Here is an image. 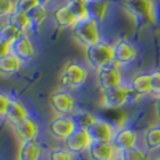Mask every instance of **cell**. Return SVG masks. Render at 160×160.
I'll list each match as a JSON object with an SVG mask.
<instances>
[{
    "label": "cell",
    "mask_w": 160,
    "mask_h": 160,
    "mask_svg": "<svg viewBox=\"0 0 160 160\" xmlns=\"http://www.w3.org/2000/svg\"><path fill=\"white\" fill-rule=\"evenodd\" d=\"M117 149L112 142H98L93 141L88 148V155L90 160H114Z\"/></svg>",
    "instance_id": "obj_13"
},
{
    "label": "cell",
    "mask_w": 160,
    "mask_h": 160,
    "mask_svg": "<svg viewBox=\"0 0 160 160\" xmlns=\"http://www.w3.org/2000/svg\"><path fill=\"white\" fill-rule=\"evenodd\" d=\"M15 12V2L12 0H0V16L10 17Z\"/></svg>",
    "instance_id": "obj_30"
},
{
    "label": "cell",
    "mask_w": 160,
    "mask_h": 160,
    "mask_svg": "<svg viewBox=\"0 0 160 160\" xmlns=\"http://www.w3.org/2000/svg\"><path fill=\"white\" fill-rule=\"evenodd\" d=\"M114 160H124V159H123L122 157H119V158H116V159H114Z\"/></svg>",
    "instance_id": "obj_35"
},
{
    "label": "cell",
    "mask_w": 160,
    "mask_h": 160,
    "mask_svg": "<svg viewBox=\"0 0 160 160\" xmlns=\"http://www.w3.org/2000/svg\"><path fill=\"white\" fill-rule=\"evenodd\" d=\"M124 6L137 19L144 22L154 21V5L152 0H124Z\"/></svg>",
    "instance_id": "obj_5"
},
{
    "label": "cell",
    "mask_w": 160,
    "mask_h": 160,
    "mask_svg": "<svg viewBox=\"0 0 160 160\" xmlns=\"http://www.w3.org/2000/svg\"><path fill=\"white\" fill-rule=\"evenodd\" d=\"M64 141L66 149L71 153H82L84 151H88L89 146L93 142L88 131L80 127L76 128V130Z\"/></svg>",
    "instance_id": "obj_8"
},
{
    "label": "cell",
    "mask_w": 160,
    "mask_h": 160,
    "mask_svg": "<svg viewBox=\"0 0 160 160\" xmlns=\"http://www.w3.org/2000/svg\"><path fill=\"white\" fill-rule=\"evenodd\" d=\"M76 128V123L68 116H57L48 124L49 134L59 140H66Z\"/></svg>",
    "instance_id": "obj_7"
},
{
    "label": "cell",
    "mask_w": 160,
    "mask_h": 160,
    "mask_svg": "<svg viewBox=\"0 0 160 160\" xmlns=\"http://www.w3.org/2000/svg\"><path fill=\"white\" fill-rule=\"evenodd\" d=\"M27 15L29 17V19L32 21V25L39 27V25H41V24L45 22V19L47 17V11H46L45 6L39 5V6H36L35 8H32V11L28 12Z\"/></svg>",
    "instance_id": "obj_26"
},
{
    "label": "cell",
    "mask_w": 160,
    "mask_h": 160,
    "mask_svg": "<svg viewBox=\"0 0 160 160\" xmlns=\"http://www.w3.org/2000/svg\"><path fill=\"white\" fill-rule=\"evenodd\" d=\"M10 102H11V99H10L5 93H2V94L0 95V114H1L2 117H5Z\"/></svg>",
    "instance_id": "obj_32"
},
{
    "label": "cell",
    "mask_w": 160,
    "mask_h": 160,
    "mask_svg": "<svg viewBox=\"0 0 160 160\" xmlns=\"http://www.w3.org/2000/svg\"><path fill=\"white\" fill-rule=\"evenodd\" d=\"M8 23H11L12 25H15L19 32H25L27 30H29L32 28V21L29 19V17L27 13L23 12H13L11 16L8 17Z\"/></svg>",
    "instance_id": "obj_23"
},
{
    "label": "cell",
    "mask_w": 160,
    "mask_h": 160,
    "mask_svg": "<svg viewBox=\"0 0 160 160\" xmlns=\"http://www.w3.org/2000/svg\"><path fill=\"white\" fill-rule=\"evenodd\" d=\"M21 34L22 32H19L15 25L8 22L5 25H2L0 32V45H11Z\"/></svg>",
    "instance_id": "obj_24"
},
{
    "label": "cell",
    "mask_w": 160,
    "mask_h": 160,
    "mask_svg": "<svg viewBox=\"0 0 160 160\" xmlns=\"http://www.w3.org/2000/svg\"><path fill=\"white\" fill-rule=\"evenodd\" d=\"M151 86L152 94L160 99V71H154L151 73Z\"/></svg>",
    "instance_id": "obj_31"
},
{
    "label": "cell",
    "mask_w": 160,
    "mask_h": 160,
    "mask_svg": "<svg viewBox=\"0 0 160 160\" xmlns=\"http://www.w3.org/2000/svg\"><path fill=\"white\" fill-rule=\"evenodd\" d=\"M89 136L92 141H98V142H112L114 132H113L112 127L106 123L104 120L94 119L89 124L87 129Z\"/></svg>",
    "instance_id": "obj_12"
},
{
    "label": "cell",
    "mask_w": 160,
    "mask_h": 160,
    "mask_svg": "<svg viewBox=\"0 0 160 160\" xmlns=\"http://www.w3.org/2000/svg\"><path fill=\"white\" fill-rule=\"evenodd\" d=\"M83 1H86V2H88V1H90V0H83Z\"/></svg>",
    "instance_id": "obj_36"
},
{
    "label": "cell",
    "mask_w": 160,
    "mask_h": 160,
    "mask_svg": "<svg viewBox=\"0 0 160 160\" xmlns=\"http://www.w3.org/2000/svg\"><path fill=\"white\" fill-rule=\"evenodd\" d=\"M87 8H88L90 18L95 21H101L107 13L108 1L107 0H90L87 2Z\"/></svg>",
    "instance_id": "obj_20"
},
{
    "label": "cell",
    "mask_w": 160,
    "mask_h": 160,
    "mask_svg": "<svg viewBox=\"0 0 160 160\" xmlns=\"http://www.w3.org/2000/svg\"><path fill=\"white\" fill-rule=\"evenodd\" d=\"M12 127H13V131L16 134L17 138L21 142L35 141V138L39 134L38 124L30 118H27L19 123H16Z\"/></svg>",
    "instance_id": "obj_14"
},
{
    "label": "cell",
    "mask_w": 160,
    "mask_h": 160,
    "mask_svg": "<svg viewBox=\"0 0 160 160\" xmlns=\"http://www.w3.org/2000/svg\"><path fill=\"white\" fill-rule=\"evenodd\" d=\"M96 78L101 90L113 88L122 84V75L119 69L116 65H108L96 70Z\"/></svg>",
    "instance_id": "obj_9"
},
{
    "label": "cell",
    "mask_w": 160,
    "mask_h": 160,
    "mask_svg": "<svg viewBox=\"0 0 160 160\" xmlns=\"http://www.w3.org/2000/svg\"><path fill=\"white\" fill-rule=\"evenodd\" d=\"M49 104L53 111L60 116H69L75 111V99L69 92L56 90L49 95Z\"/></svg>",
    "instance_id": "obj_4"
},
{
    "label": "cell",
    "mask_w": 160,
    "mask_h": 160,
    "mask_svg": "<svg viewBox=\"0 0 160 160\" xmlns=\"http://www.w3.org/2000/svg\"><path fill=\"white\" fill-rule=\"evenodd\" d=\"M86 56L88 64L99 70L101 68L111 65L113 62V46L106 42H99L96 45L89 46L86 49Z\"/></svg>",
    "instance_id": "obj_2"
},
{
    "label": "cell",
    "mask_w": 160,
    "mask_h": 160,
    "mask_svg": "<svg viewBox=\"0 0 160 160\" xmlns=\"http://www.w3.org/2000/svg\"><path fill=\"white\" fill-rule=\"evenodd\" d=\"M22 62L13 54H8L0 58V72L2 75H13L19 71Z\"/></svg>",
    "instance_id": "obj_21"
},
{
    "label": "cell",
    "mask_w": 160,
    "mask_h": 160,
    "mask_svg": "<svg viewBox=\"0 0 160 160\" xmlns=\"http://www.w3.org/2000/svg\"><path fill=\"white\" fill-rule=\"evenodd\" d=\"M48 160H72L71 152L68 149H52L48 154Z\"/></svg>",
    "instance_id": "obj_29"
},
{
    "label": "cell",
    "mask_w": 160,
    "mask_h": 160,
    "mask_svg": "<svg viewBox=\"0 0 160 160\" xmlns=\"http://www.w3.org/2000/svg\"><path fill=\"white\" fill-rule=\"evenodd\" d=\"M131 94L130 88L120 84L113 88H108L102 90V105L108 108H117L128 101L129 96Z\"/></svg>",
    "instance_id": "obj_6"
},
{
    "label": "cell",
    "mask_w": 160,
    "mask_h": 160,
    "mask_svg": "<svg viewBox=\"0 0 160 160\" xmlns=\"http://www.w3.org/2000/svg\"><path fill=\"white\" fill-rule=\"evenodd\" d=\"M41 147L36 141L22 142L18 151V160H39Z\"/></svg>",
    "instance_id": "obj_19"
},
{
    "label": "cell",
    "mask_w": 160,
    "mask_h": 160,
    "mask_svg": "<svg viewBox=\"0 0 160 160\" xmlns=\"http://www.w3.org/2000/svg\"><path fill=\"white\" fill-rule=\"evenodd\" d=\"M5 118L13 125L16 123H19L22 120L29 118V113H28V110L25 108V106L21 101L11 100L6 114H5Z\"/></svg>",
    "instance_id": "obj_18"
},
{
    "label": "cell",
    "mask_w": 160,
    "mask_h": 160,
    "mask_svg": "<svg viewBox=\"0 0 160 160\" xmlns=\"http://www.w3.org/2000/svg\"><path fill=\"white\" fill-rule=\"evenodd\" d=\"M131 94L136 96H144L152 94L151 75H137L130 82Z\"/></svg>",
    "instance_id": "obj_16"
},
{
    "label": "cell",
    "mask_w": 160,
    "mask_h": 160,
    "mask_svg": "<svg viewBox=\"0 0 160 160\" xmlns=\"http://www.w3.org/2000/svg\"><path fill=\"white\" fill-rule=\"evenodd\" d=\"M137 141V134L136 131H134L132 129L129 128H123L118 130L112 140V144L117 151H125L128 148L135 147Z\"/></svg>",
    "instance_id": "obj_15"
},
{
    "label": "cell",
    "mask_w": 160,
    "mask_h": 160,
    "mask_svg": "<svg viewBox=\"0 0 160 160\" xmlns=\"http://www.w3.org/2000/svg\"><path fill=\"white\" fill-rule=\"evenodd\" d=\"M11 54L18 58L22 63L29 62L34 57L35 54L34 46L25 32H22L16 40L11 43Z\"/></svg>",
    "instance_id": "obj_11"
},
{
    "label": "cell",
    "mask_w": 160,
    "mask_h": 160,
    "mask_svg": "<svg viewBox=\"0 0 160 160\" xmlns=\"http://www.w3.org/2000/svg\"><path fill=\"white\" fill-rule=\"evenodd\" d=\"M39 1L38 0H16L15 2V12H23L28 13L30 12L32 8L39 6Z\"/></svg>",
    "instance_id": "obj_28"
},
{
    "label": "cell",
    "mask_w": 160,
    "mask_h": 160,
    "mask_svg": "<svg viewBox=\"0 0 160 160\" xmlns=\"http://www.w3.org/2000/svg\"><path fill=\"white\" fill-rule=\"evenodd\" d=\"M144 144L148 151L160 148V127H151L144 132Z\"/></svg>",
    "instance_id": "obj_22"
},
{
    "label": "cell",
    "mask_w": 160,
    "mask_h": 160,
    "mask_svg": "<svg viewBox=\"0 0 160 160\" xmlns=\"http://www.w3.org/2000/svg\"><path fill=\"white\" fill-rule=\"evenodd\" d=\"M66 5L70 8L73 16L77 18V21L89 18L88 8H87L86 1H83V0H69Z\"/></svg>",
    "instance_id": "obj_25"
},
{
    "label": "cell",
    "mask_w": 160,
    "mask_h": 160,
    "mask_svg": "<svg viewBox=\"0 0 160 160\" xmlns=\"http://www.w3.org/2000/svg\"><path fill=\"white\" fill-rule=\"evenodd\" d=\"M120 157L124 160H147V157L142 149H140L138 147H131L125 151L120 152Z\"/></svg>",
    "instance_id": "obj_27"
},
{
    "label": "cell",
    "mask_w": 160,
    "mask_h": 160,
    "mask_svg": "<svg viewBox=\"0 0 160 160\" xmlns=\"http://www.w3.org/2000/svg\"><path fill=\"white\" fill-rule=\"evenodd\" d=\"M155 113H157V118L160 122V99L155 101Z\"/></svg>",
    "instance_id": "obj_33"
},
{
    "label": "cell",
    "mask_w": 160,
    "mask_h": 160,
    "mask_svg": "<svg viewBox=\"0 0 160 160\" xmlns=\"http://www.w3.org/2000/svg\"><path fill=\"white\" fill-rule=\"evenodd\" d=\"M53 18H54L57 27L60 28V29L73 28L75 24L78 22L77 18L73 16V13L71 12V10L68 5H64V6L56 10L54 13H53Z\"/></svg>",
    "instance_id": "obj_17"
},
{
    "label": "cell",
    "mask_w": 160,
    "mask_h": 160,
    "mask_svg": "<svg viewBox=\"0 0 160 160\" xmlns=\"http://www.w3.org/2000/svg\"><path fill=\"white\" fill-rule=\"evenodd\" d=\"M87 80V70L80 63L69 62L64 65L60 72V84L62 87L69 89H76L83 86Z\"/></svg>",
    "instance_id": "obj_3"
},
{
    "label": "cell",
    "mask_w": 160,
    "mask_h": 160,
    "mask_svg": "<svg viewBox=\"0 0 160 160\" xmlns=\"http://www.w3.org/2000/svg\"><path fill=\"white\" fill-rule=\"evenodd\" d=\"M157 160H160V159H157Z\"/></svg>",
    "instance_id": "obj_37"
},
{
    "label": "cell",
    "mask_w": 160,
    "mask_h": 160,
    "mask_svg": "<svg viewBox=\"0 0 160 160\" xmlns=\"http://www.w3.org/2000/svg\"><path fill=\"white\" fill-rule=\"evenodd\" d=\"M72 34L75 39L84 47H89L100 42L98 22L90 17L87 19L78 21L75 24V27L72 28Z\"/></svg>",
    "instance_id": "obj_1"
},
{
    "label": "cell",
    "mask_w": 160,
    "mask_h": 160,
    "mask_svg": "<svg viewBox=\"0 0 160 160\" xmlns=\"http://www.w3.org/2000/svg\"><path fill=\"white\" fill-rule=\"evenodd\" d=\"M136 56V48L128 40H119L113 45V62L116 65L130 64Z\"/></svg>",
    "instance_id": "obj_10"
},
{
    "label": "cell",
    "mask_w": 160,
    "mask_h": 160,
    "mask_svg": "<svg viewBox=\"0 0 160 160\" xmlns=\"http://www.w3.org/2000/svg\"><path fill=\"white\" fill-rule=\"evenodd\" d=\"M38 1H39V4H40V5L45 6V5H46V4H48L51 0H38Z\"/></svg>",
    "instance_id": "obj_34"
}]
</instances>
